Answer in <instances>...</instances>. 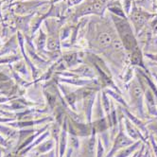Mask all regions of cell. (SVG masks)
Here are the masks:
<instances>
[{"label":"cell","mask_w":157,"mask_h":157,"mask_svg":"<svg viewBox=\"0 0 157 157\" xmlns=\"http://www.w3.org/2000/svg\"><path fill=\"white\" fill-rule=\"evenodd\" d=\"M111 18L125 51L129 54L132 64H140L144 67L142 54L136 38V33L133 32L128 18L118 17L114 14H111Z\"/></svg>","instance_id":"obj_1"},{"label":"cell","mask_w":157,"mask_h":157,"mask_svg":"<svg viewBox=\"0 0 157 157\" xmlns=\"http://www.w3.org/2000/svg\"><path fill=\"white\" fill-rule=\"evenodd\" d=\"M94 32L96 34L92 39L93 41H90L92 48L98 52L107 54L115 39L118 37L115 26H110L108 22H104L101 24H98L94 29Z\"/></svg>","instance_id":"obj_2"},{"label":"cell","mask_w":157,"mask_h":157,"mask_svg":"<svg viewBox=\"0 0 157 157\" xmlns=\"http://www.w3.org/2000/svg\"><path fill=\"white\" fill-rule=\"evenodd\" d=\"M107 4V0H83L82 3L75 7L73 16L74 18H78L89 14L103 16Z\"/></svg>","instance_id":"obj_3"},{"label":"cell","mask_w":157,"mask_h":157,"mask_svg":"<svg viewBox=\"0 0 157 157\" xmlns=\"http://www.w3.org/2000/svg\"><path fill=\"white\" fill-rule=\"evenodd\" d=\"M129 91H130V97H131V106L136 111L139 118L145 117V112L143 107V101H144V89L143 86L137 82L136 78H133L132 81L130 86H129Z\"/></svg>","instance_id":"obj_4"},{"label":"cell","mask_w":157,"mask_h":157,"mask_svg":"<svg viewBox=\"0 0 157 157\" xmlns=\"http://www.w3.org/2000/svg\"><path fill=\"white\" fill-rule=\"evenodd\" d=\"M131 10L132 12L129 13V18L134 28V30H136V34H137L147 24V22L154 15L141 9H138L134 2L132 3V9H131Z\"/></svg>","instance_id":"obj_5"},{"label":"cell","mask_w":157,"mask_h":157,"mask_svg":"<svg viewBox=\"0 0 157 157\" xmlns=\"http://www.w3.org/2000/svg\"><path fill=\"white\" fill-rule=\"evenodd\" d=\"M47 3L48 1L41 0H18L14 3V13L21 16L34 14L39 8Z\"/></svg>","instance_id":"obj_6"},{"label":"cell","mask_w":157,"mask_h":157,"mask_svg":"<svg viewBox=\"0 0 157 157\" xmlns=\"http://www.w3.org/2000/svg\"><path fill=\"white\" fill-rule=\"evenodd\" d=\"M96 133H92L90 136L85 137L82 144L80 150V155L78 157H96L97 151V144H96Z\"/></svg>","instance_id":"obj_7"},{"label":"cell","mask_w":157,"mask_h":157,"mask_svg":"<svg viewBox=\"0 0 157 157\" xmlns=\"http://www.w3.org/2000/svg\"><path fill=\"white\" fill-rule=\"evenodd\" d=\"M33 17V14L30 15H16L14 19V24L18 29L19 32H21L26 38H29V34H30V22Z\"/></svg>","instance_id":"obj_8"},{"label":"cell","mask_w":157,"mask_h":157,"mask_svg":"<svg viewBox=\"0 0 157 157\" xmlns=\"http://www.w3.org/2000/svg\"><path fill=\"white\" fill-rule=\"evenodd\" d=\"M123 121H124V124H123V125H124V127H125V132H126L127 136L129 137H131L134 141L141 140L143 143L147 142V140H146V138L143 136V133L141 132V131L136 126H134L125 116H124V118H123Z\"/></svg>","instance_id":"obj_9"},{"label":"cell","mask_w":157,"mask_h":157,"mask_svg":"<svg viewBox=\"0 0 157 157\" xmlns=\"http://www.w3.org/2000/svg\"><path fill=\"white\" fill-rule=\"evenodd\" d=\"M145 101H146V105H147L148 114L150 116H151V117H157V107H156L157 99L153 96L152 92L150 90V89L146 91Z\"/></svg>","instance_id":"obj_10"},{"label":"cell","mask_w":157,"mask_h":157,"mask_svg":"<svg viewBox=\"0 0 157 157\" xmlns=\"http://www.w3.org/2000/svg\"><path fill=\"white\" fill-rule=\"evenodd\" d=\"M142 144H143V142L141 140H137L133 144L128 146V147H126V148H123L122 150L117 151L114 157H130L132 153H134L136 151L139 150V148L141 147Z\"/></svg>","instance_id":"obj_11"},{"label":"cell","mask_w":157,"mask_h":157,"mask_svg":"<svg viewBox=\"0 0 157 157\" xmlns=\"http://www.w3.org/2000/svg\"><path fill=\"white\" fill-rule=\"evenodd\" d=\"M107 8L109 10V12L111 13V14L117 15L118 17H122V18H126V13L124 12V9H123V6L118 2V1H113L107 4Z\"/></svg>","instance_id":"obj_12"},{"label":"cell","mask_w":157,"mask_h":157,"mask_svg":"<svg viewBox=\"0 0 157 157\" xmlns=\"http://www.w3.org/2000/svg\"><path fill=\"white\" fill-rule=\"evenodd\" d=\"M46 48L48 51H58L60 49V39L59 33L55 34H48L47 39Z\"/></svg>","instance_id":"obj_13"},{"label":"cell","mask_w":157,"mask_h":157,"mask_svg":"<svg viewBox=\"0 0 157 157\" xmlns=\"http://www.w3.org/2000/svg\"><path fill=\"white\" fill-rule=\"evenodd\" d=\"M54 147V140L53 139H47L44 140L42 143H40L35 149H33L32 151H34L38 153V155H42L44 153H48L50 151L53 150Z\"/></svg>","instance_id":"obj_14"},{"label":"cell","mask_w":157,"mask_h":157,"mask_svg":"<svg viewBox=\"0 0 157 157\" xmlns=\"http://www.w3.org/2000/svg\"><path fill=\"white\" fill-rule=\"evenodd\" d=\"M0 132H1L2 136H5L8 140H14L18 138V131L15 129H12L10 127H6L3 125H0Z\"/></svg>","instance_id":"obj_15"},{"label":"cell","mask_w":157,"mask_h":157,"mask_svg":"<svg viewBox=\"0 0 157 157\" xmlns=\"http://www.w3.org/2000/svg\"><path fill=\"white\" fill-rule=\"evenodd\" d=\"M47 39L48 36L42 29H39V33L36 37L35 43H36V48L38 50V52H44V48H46L47 44Z\"/></svg>","instance_id":"obj_16"},{"label":"cell","mask_w":157,"mask_h":157,"mask_svg":"<svg viewBox=\"0 0 157 157\" xmlns=\"http://www.w3.org/2000/svg\"><path fill=\"white\" fill-rule=\"evenodd\" d=\"M19 58L17 56L14 55H10V56H3V57H0V63H13L17 61Z\"/></svg>","instance_id":"obj_17"},{"label":"cell","mask_w":157,"mask_h":157,"mask_svg":"<svg viewBox=\"0 0 157 157\" xmlns=\"http://www.w3.org/2000/svg\"><path fill=\"white\" fill-rule=\"evenodd\" d=\"M147 128L150 132H152V136L157 140V121H153V122L150 123V124L147 125Z\"/></svg>","instance_id":"obj_18"},{"label":"cell","mask_w":157,"mask_h":157,"mask_svg":"<svg viewBox=\"0 0 157 157\" xmlns=\"http://www.w3.org/2000/svg\"><path fill=\"white\" fill-rule=\"evenodd\" d=\"M132 0H124V3H123V9H124V12L126 15H129L131 9H132Z\"/></svg>","instance_id":"obj_19"},{"label":"cell","mask_w":157,"mask_h":157,"mask_svg":"<svg viewBox=\"0 0 157 157\" xmlns=\"http://www.w3.org/2000/svg\"><path fill=\"white\" fill-rule=\"evenodd\" d=\"M83 0H68V6L73 7V6H77L78 4H81Z\"/></svg>","instance_id":"obj_20"},{"label":"cell","mask_w":157,"mask_h":157,"mask_svg":"<svg viewBox=\"0 0 157 157\" xmlns=\"http://www.w3.org/2000/svg\"><path fill=\"white\" fill-rule=\"evenodd\" d=\"M39 157H56V154H55V151L52 150V151H50L48 152V153H44V154L39 155Z\"/></svg>","instance_id":"obj_21"},{"label":"cell","mask_w":157,"mask_h":157,"mask_svg":"<svg viewBox=\"0 0 157 157\" xmlns=\"http://www.w3.org/2000/svg\"><path fill=\"white\" fill-rule=\"evenodd\" d=\"M2 1H1V0H0V18H1L2 19V12H1V10H2Z\"/></svg>","instance_id":"obj_22"},{"label":"cell","mask_w":157,"mask_h":157,"mask_svg":"<svg viewBox=\"0 0 157 157\" xmlns=\"http://www.w3.org/2000/svg\"><path fill=\"white\" fill-rule=\"evenodd\" d=\"M59 1H61V0H53V3H55V2H59Z\"/></svg>","instance_id":"obj_23"},{"label":"cell","mask_w":157,"mask_h":157,"mask_svg":"<svg viewBox=\"0 0 157 157\" xmlns=\"http://www.w3.org/2000/svg\"><path fill=\"white\" fill-rule=\"evenodd\" d=\"M148 157H151V153H150L149 150H148Z\"/></svg>","instance_id":"obj_24"},{"label":"cell","mask_w":157,"mask_h":157,"mask_svg":"<svg viewBox=\"0 0 157 157\" xmlns=\"http://www.w3.org/2000/svg\"><path fill=\"white\" fill-rule=\"evenodd\" d=\"M12 1H17V0H12Z\"/></svg>","instance_id":"obj_25"},{"label":"cell","mask_w":157,"mask_h":157,"mask_svg":"<svg viewBox=\"0 0 157 157\" xmlns=\"http://www.w3.org/2000/svg\"><path fill=\"white\" fill-rule=\"evenodd\" d=\"M0 23H1V18H0Z\"/></svg>","instance_id":"obj_26"},{"label":"cell","mask_w":157,"mask_h":157,"mask_svg":"<svg viewBox=\"0 0 157 157\" xmlns=\"http://www.w3.org/2000/svg\"><path fill=\"white\" fill-rule=\"evenodd\" d=\"M24 157H25V156H24Z\"/></svg>","instance_id":"obj_27"}]
</instances>
